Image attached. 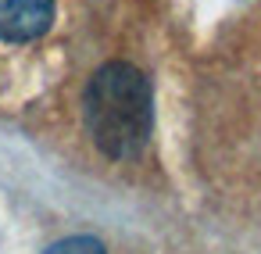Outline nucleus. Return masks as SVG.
Instances as JSON below:
<instances>
[{
    "instance_id": "obj_2",
    "label": "nucleus",
    "mask_w": 261,
    "mask_h": 254,
    "mask_svg": "<svg viewBox=\"0 0 261 254\" xmlns=\"http://www.w3.org/2000/svg\"><path fill=\"white\" fill-rule=\"evenodd\" d=\"M54 0H0V40L25 43L50 29Z\"/></svg>"
},
{
    "instance_id": "obj_3",
    "label": "nucleus",
    "mask_w": 261,
    "mask_h": 254,
    "mask_svg": "<svg viewBox=\"0 0 261 254\" xmlns=\"http://www.w3.org/2000/svg\"><path fill=\"white\" fill-rule=\"evenodd\" d=\"M43 254H108V250H104V243L93 240V236H65V240L50 243Z\"/></svg>"
},
{
    "instance_id": "obj_1",
    "label": "nucleus",
    "mask_w": 261,
    "mask_h": 254,
    "mask_svg": "<svg viewBox=\"0 0 261 254\" xmlns=\"http://www.w3.org/2000/svg\"><path fill=\"white\" fill-rule=\"evenodd\" d=\"M83 115L93 143L115 158H136L154 129V93L147 75L129 61H108L93 72L83 93Z\"/></svg>"
}]
</instances>
